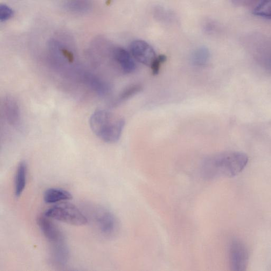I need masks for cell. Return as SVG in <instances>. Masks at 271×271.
<instances>
[{
    "label": "cell",
    "instance_id": "obj_5",
    "mask_svg": "<svg viewBox=\"0 0 271 271\" xmlns=\"http://www.w3.org/2000/svg\"><path fill=\"white\" fill-rule=\"evenodd\" d=\"M130 51L133 57L145 65L151 66L157 56L149 44L142 40H136L130 45Z\"/></svg>",
    "mask_w": 271,
    "mask_h": 271
},
{
    "label": "cell",
    "instance_id": "obj_18",
    "mask_svg": "<svg viewBox=\"0 0 271 271\" xmlns=\"http://www.w3.org/2000/svg\"><path fill=\"white\" fill-rule=\"evenodd\" d=\"M15 12L8 5L5 4H0V22H5L12 18Z\"/></svg>",
    "mask_w": 271,
    "mask_h": 271
},
{
    "label": "cell",
    "instance_id": "obj_1",
    "mask_svg": "<svg viewBox=\"0 0 271 271\" xmlns=\"http://www.w3.org/2000/svg\"><path fill=\"white\" fill-rule=\"evenodd\" d=\"M248 162V157L244 152H221L206 158L201 165V172L208 179L233 178L245 168Z\"/></svg>",
    "mask_w": 271,
    "mask_h": 271
},
{
    "label": "cell",
    "instance_id": "obj_3",
    "mask_svg": "<svg viewBox=\"0 0 271 271\" xmlns=\"http://www.w3.org/2000/svg\"><path fill=\"white\" fill-rule=\"evenodd\" d=\"M45 214L52 219L76 226L85 225L88 222L85 214L77 207L69 203L55 205L47 210Z\"/></svg>",
    "mask_w": 271,
    "mask_h": 271
},
{
    "label": "cell",
    "instance_id": "obj_17",
    "mask_svg": "<svg viewBox=\"0 0 271 271\" xmlns=\"http://www.w3.org/2000/svg\"><path fill=\"white\" fill-rule=\"evenodd\" d=\"M253 13L255 16L271 19V0H262Z\"/></svg>",
    "mask_w": 271,
    "mask_h": 271
},
{
    "label": "cell",
    "instance_id": "obj_11",
    "mask_svg": "<svg viewBox=\"0 0 271 271\" xmlns=\"http://www.w3.org/2000/svg\"><path fill=\"white\" fill-rule=\"evenodd\" d=\"M69 258L68 248L65 242L52 245L50 261L52 265L59 268L66 265Z\"/></svg>",
    "mask_w": 271,
    "mask_h": 271
},
{
    "label": "cell",
    "instance_id": "obj_9",
    "mask_svg": "<svg viewBox=\"0 0 271 271\" xmlns=\"http://www.w3.org/2000/svg\"><path fill=\"white\" fill-rule=\"evenodd\" d=\"M113 58L121 70L125 74H131L135 72L137 66L133 56L121 47H116L113 51Z\"/></svg>",
    "mask_w": 271,
    "mask_h": 271
},
{
    "label": "cell",
    "instance_id": "obj_16",
    "mask_svg": "<svg viewBox=\"0 0 271 271\" xmlns=\"http://www.w3.org/2000/svg\"><path fill=\"white\" fill-rule=\"evenodd\" d=\"M210 58L209 50L206 47H200L193 53L192 63L197 66H205L209 61Z\"/></svg>",
    "mask_w": 271,
    "mask_h": 271
},
{
    "label": "cell",
    "instance_id": "obj_10",
    "mask_svg": "<svg viewBox=\"0 0 271 271\" xmlns=\"http://www.w3.org/2000/svg\"><path fill=\"white\" fill-rule=\"evenodd\" d=\"M2 106L7 121L14 127L19 126L21 115L17 101L11 96H6L3 100Z\"/></svg>",
    "mask_w": 271,
    "mask_h": 271
},
{
    "label": "cell",
    "instance_id": "obj_14",
    "mask_svg": "<svg viewBox=\"0 0 271 271\" xmlns=\"http://www.w3.org/2000/svg\"><path fill=\"white\" fill-rule=\"evenodd\" d=\"M143 87L140 84H135L129 86L120 93L112 104L114 107L120 105L121 103L128 100L132 97L142 91Z\"/></svg>",
    "mask_w": 271,
    "mask_h": 271
},
{
    "label": "cell",
    "instance_id": "obj_4",
    "mask_svg": "<svg viewBox=\"0 0 271 271\" xmlns=\"http://www.w3.org/2000/svg\"><path fill=\"white\" fill-rule=\"evenodd\" d=\"M94 219L100 232L105 237H115L120 230V222L115 215L105 208H97Z\"/></svg>",
    "mask_w": 271,
    "mask_h": 271
},
{
    "label": "cell",
    "instance_id": "obj_20",
    "mask_svg": "<svg viewBox=\"0 0 271 271\" xmlns=\"http://www.w3.org/2000/svg\"><path fill=\"white\" fill-rule=\"evenodd\" d=\"M114 1V0H107L106 1V4L107 5H109L112 3V2Z\"/></svg>",
    "mask_w": 271,
    "mask_h": 271
},
{
    "label": "cell",
    "instance_id": "obj_12",
    "mask_svg": "<svg viewBox=\"0 0 271 271\" xmlns=\"http://www.w3.org/2000/svg\"><path fill=\"white\" fill-rule=\"evenodd\" d=\"M72 194L68 191L59 188H50L47 190L44 196V200L47 204H55L60 201L72 199Z\"/></svg>",
    "mask_w": 271,
    "mask_h": 271
},
{
    "label": "cell",
    "instance_id": "obj_19",
    "mask_svg": "<svg viewBox=\"0 0 271 271\" xmlns=\"http://www.w3.org/2000/svg\"><path fill=\"white\" fill-rule=\"evenodd\" d=\"M166 60L167 57L165 55H160L156 57L150 66L152 74L156 75L159 73L161 65L164 63Z\"/></svg>",
    "mask_w": 271,
    "mask_h": 271
},
{
    "label": "cell",
    "instance_id": "obj_8",
    "mask_svg": "<svg viewBox=\"0 0 271 271\" xmlns=\"http://www.w3.org/2000/svg\"><path fill=\"white\" fill-rule=\"evenodd\" d=\"M81 76L87 86L100 96L108 95L112 90V87L109 82L91 73L83 72Z\"/></svg>",
    "mask_w": 271,
    "mask_h": 271
},
{
    "label": "cell",
    "instance_id": "obj_13",
    "mask_svg": "<svg viewBox=\"0 0 271 271\" xmlns=\"http://www.w3.org/2000/svg\"><path fill=\"white\" fill-rule=\"evenodd\" d=\"M27 165L24 161L18 165L15 177V192L17 198L22 196L26 185Z\"/></svg>",
    "mask_w": 271,
    "mask_h": 271
},
{
    "label": "cell",
    "instance_id": "obj_2",
    "mask_svg": "<svg viewBox=\"0 0 271 271\" xmlns=\"http://www.w3.org/2000/svg\"><path fill=\"white\" fill-rule=\"evenodd\" d=\"M124 125L123 118L116 117L103 109L96 110L90 119V126L94 134L108 143L120 140Z\"/></svg>",
    "mask_w": 271,
    "mask_h": 271
},
{
    "label": "cell",
    "instance_id": "obj_6",
    "mask_svg": "<svg viewBox=\"0 0 271 271\" xmlns=\"http://www.w3.org/2000/svg\"><path fill=\"white\" fill-rule=\"evenodd\" d=\"M231 267L234 271H245L248 260V253L245 245L237 240L232 242L229 249Z\"/></svg>",
    "mask_w": 271,
    "mask_h": 271
},
{
    "label": "cell",
    "instance_id": "obj_7",
    "mask_svg": "<svg viewBox=\"0 0 271 271\" xmlns=\"http://www.w3.org/2000/svg\"><path fill=\"white\" fill-rule=\"evenodd\" d=\"M51 219L45 214L39 217L37 222L41 232L52 245L65 242L63 234Z\"/></svg>",
    "mask_w": 271,
    "mask_h": 271
},
{
    "label": "cell",
    "instance_id": "obj_15",
    "mask_svg": "<svg viewBox=\"0 0 271 271\" xmlns=\"http://www.w3.org/2000/svg\"><path fill=\"white\" fill-rule=\"evenodd\" d=\"M67 9L76 13H84L91 7V0H65Z\"/></svg>",
    "mask_w": 271,
    "mask_h": 271
}]
</instances>
